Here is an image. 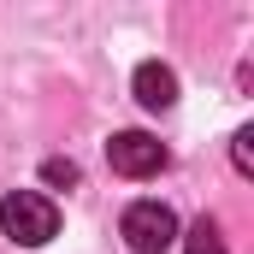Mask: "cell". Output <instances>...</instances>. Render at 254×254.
<instances>
[{
  "label": "cell",
  "instance_id": "1",
  "mask_svg": "<svg viewBox=\"0 0 254 254\" xmlns=\"http://www.w3.org/2000/svg\"><path fill=\"white\" fill-rule=\"evenodd\" d=\"M0 231L18 243V249H42L54 231H60V207L36 190H12L0 201Z\"/></svg>",
  "mask_w": 254,
  "mask_h": 254
},
{
  "label": "cell",
  "instance_id": "2",
  "mask_svg": "<svg viewBox=\"0 0 254 254\" xmlns=\"http://www.w3.org/2000/svg\"><path fill=\"white\" fill-rule=\"evenodd\" d=\"M119 237H125L136 254H166L178 243V213L166 201H130L125 219H119Z\"/></svg>",
  "mask_w": 254,
  "mask_h": 254
},
{
  "label": "cell",
  "instance_id": "3",
  "mask_svg": "<svg viewBox=\"0 0 254 254\" xmlns=\"http://www.w3.org/2000/svg\"><path fill=\"white\" fill-rule=\"evenodd\" d=\"M107 160H113L119 178H154V172L166 166V148H160L148 130H119V136L107 142Z\"/></svg>",
  "mask_w": 254,
  "mask_h": 254
},
{
  "label": "cell",
  "instance_id": "4",
  "mask_svg": "<svg viewBox=\"0 0 254 254\" xmlns=\"http://www.w3.org/2000/svg\"><path fill=\"white\" fill-rule=\"evenodd\" d=\"M136 101L148 107V113H172L178 107V71L160 60H142L136 65Z\"/></svg>",
  "mask_w": 254,
  "mask_h": 254
},
{
  "label": "cell",
  "instance_id": "5",
  "mask_svg": "<svg viewBox=\"0 0 254 254\" xmlns=\"http://www.w3.org/2000/svg\"><path fill=\"white\" fill-rule=\"evenodd\" d=\"M178 243H184V254H225V237L213 219H195L190 231H178Z\"/></svg>",
  "mask_w": 254,
  "mask_h": 254
},
{
  "label": "cell",
  "instance_id": "6",
  "mask_svg": "<svg viewBox=\"0 0 254 254\" xmlns=\"http://www.w3.org/2000/svg\"><path fill=\"white\" fill-rule=\"evenodd\" d=\"M231 160H237V172H243V178L254 172V130H237V142H231Z\"/></svg>",
  "mask_w": 254,
  "mask_h": 254
},
{
  "label": "cell",
  "instance_id": "7",
  "mask_svg": "<svg viewBox=\"0 0 254 254\" xmlns=\"http://www.w3.org/2000/svg\"><path fill=\"white\" fill-rule=\"evenodd\" d=\"M42 178H48L54 190H71V184H77V166H71V160H48V166H42Z\"/></svg>",
  "mask_w": 254,
  "mask_h": 254
}]
</instances>
